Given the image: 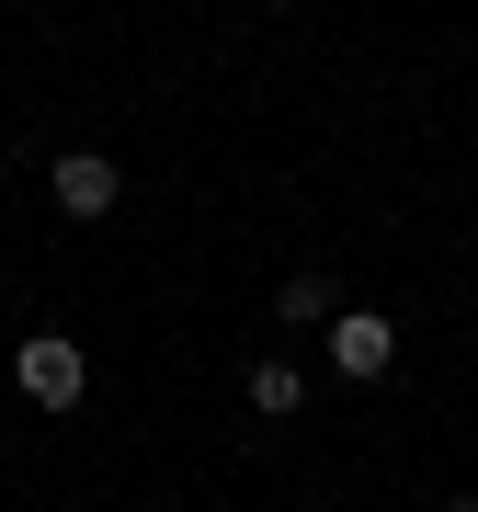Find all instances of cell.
Segmentation results:
<instances>
[{
    "label": "cell",
    "mask_w": 478,
    "mask_h": 512,
    "mask_svg": "<svg viewBox=\"0 0 478 512\" xmlns=\"http://www.w3.org/2000/svg\"><path fill=\"white\" fill-rule=\"evenodd\" d=\"M12 387L35 410H80V387H92V353L69 342V330H23L12 342Z\"/></svg>",
    "instance_id": "cell-1"
},
{
    "label": "cell",
    "mask_w": 478,
    "mask_h": 512,
    "mask_svg": "<svg viewBox=\"0 0 478 512\" xmlns=\"http://www.w3.org/2000/svg\"><path fill=\"white\" fill-rule=\"evenodd\" d=\"M387 365H399V330H387L376 308H342V319H331V376H353V387H376Z\"/></svg>",
    "instance_id": "cell-2"
},
{
    "label": "cell",
    "mask_w": 478,
    "mask_h": 512,
    "mask_svg": "<svg viewBox=\"0 0 478 512\" xmlns=\"http://www.w3.org/2000/svg\"><path fill=\"white\" fill-rule=\"evenodd\" d=\"M46 194H57V217H114V194H126V171H114L103 148H69V160L46 171Z\"/></svg>",
    "instance_id": "cell-3"
},
{
    "label": "cell",
    "mask_w": 478,
    "mask_h": 512,
    "mask_svg": "<svg viewBox=\"0 0 478 512\" xmlns=\"http://www.w3.org/2000/svg\"><path fill=\"white\" fill-rule=\"evenodd\" d=\"M296 399H308L296 365H251V410H262V421H296Z\"/></svg>",
    "instance_id": "cell-4"
},
{
    "label": "cell",
    "mask_w": 478,
    "mask_h": 512,
    "mask_svg": "<svg viewBox=\"0 0 478 512\" xmlns=\"http://www.w3.org/2000/svg\"><path fill=\"white\" fill-rule=\"evenodd\" d=\"M274 308H285L296 330H308V319H331V274H285V285H274Z\"/></svg>",
    "instance_id": "cell-5"
},
{
    "label": "cell",
    "mask_w": 478,
    "mask_h": 512,
    "mask_svg": "<svg viewBox=\"0 0 478 512\" xmlns=\"http://www.w3.org/2000/svg\"><path fill=\"white\" fill-rule=\"evenodd\" d=\"M262 12H296V0H262Z\"/></svg>",
    "instance_id": "cell-6"
},
{
    "label": "cell",
    "mask_w": 478,
    "mask_h": 512,
    "mask_svg": "<svg viewBox=\"0 0 478 512\" xmlns=\"http://www.w3.org/2000/svg\"><path fill=\"white\" fill-rule=\"evenodd\" d=\"M456 512H478V501H456Z\"/></svg>",
    "instance_id": "cell-7"
}]
</instances>
